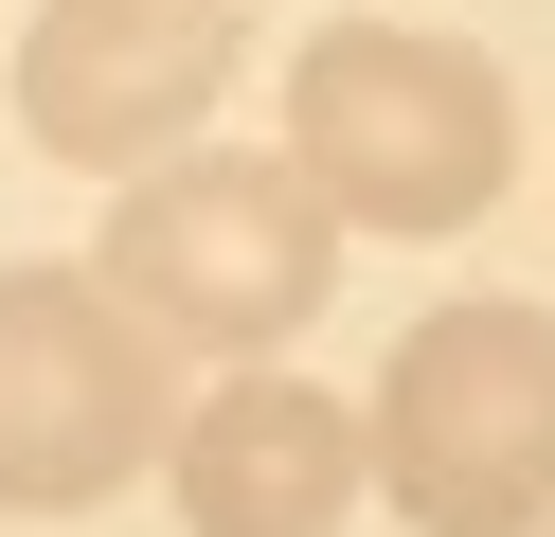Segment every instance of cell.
Here are the masks:
<instances>
[{
	"mask_svg": "<svg viewBox=\"0 0 555 537\" xmlns=\"http://www.w3.org/2000/svg\"><path fill=\"white\" fill-rule=\"evenodd\" d=\"M233 90V18L216 0H54L18 36V126L90 179H144L162 143H197Z\"/></svg>",
	"mask_w": 555,
	"mask_h": 537,
	"instance_id": "cell-5",
	"label": "cell"
},
{
	"mask_svg": "<svg viewBox=\"0 0 555 537\" xmlns=\"http://www.w3.org/2000/svg\"><path fill=\"white\" fill-rule=\"evenodd\" d=\"M376 501L412 537H555V322L538 305H430L376 376Z\"/></svg>",
	"mask_w": 555,
	"mask_h": 537,
	"instance_id": "cell-3",
	"label": "cell"
},
{
	"mask_svg": "<svg viewBox=\"0 0 555 537\" xmlns=\"http://www.w3.org/2000/svg\"><path fill=\"white\" fill-rule=\"evenodd\" d=\"M323 269H340V215L287 143H162L144 179L108 197V286L162 322L180 358H269L287 322H323Z\"/></svg>",
	"mask_w": 555,
	"mask_h": 537,
	"instance_id": "cell-2",
	"label": "cell"
},
{
	"mask_svg": "<svg viewBox=\"0 0 555 537\" xmlns=\"http://www.w3.org/2000/svg\"><path fill=\"white\" fill-rule=\"evenodd\" d=\"M287 162L323 179L340 233H466L519 162V107L466 36H412V18H340L287 54Z\"/></svg>",
	"mask_w": 555,
	"mask_h": 537,
	"instance_id": "cell-1",
	"label": "cell"
},
{
	"mask_svg": "<svg viewBox=\"0 0 555 537\" xmlns=\"http://www.w3.org/2000/svg\"><path fill=\"white\" fill-rule=\"evenodd\" d=\"M162 322L108 269H0V520H90L162 484Z\"/></svg>",
	"mask_w": 555,
	"mask_h": 537,
	"instance_id": "cell-4",
	"label": "cell"
},
{
	"mask_svg": "<svg viewBox=\"0 0 555 537\" xmlns=\"http://www.w3.org/2000/svg\"><path fill=\"white\" fill-rule=\"evenodd\" d=\"M359 484H376V412L269 376V358H233V376L162 430V501H180V537H340Z\"/></svg>",
	"mask_w": 555,
	"mask_h": 537,
	"instance_id": "cell-6",
	"label": "cell"
}]
</instances>
